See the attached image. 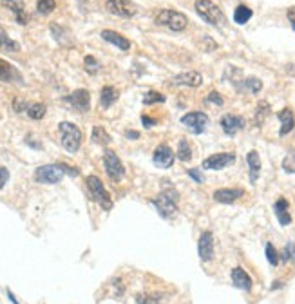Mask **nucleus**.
Listing matches in <instances>:
<instances>
[{
	"label": "nucleus",
	"mask_w": 295,
	"mask_h": 304,
	"mask_svg": "<svg viewBox=\"0 0 295 304\" xmlns=\"http://www.w3.org/2000/svg\"><path fill=\"white\" fill-rule=\"evenodd\" d=\"M2 5H5L7 9H11L15 13L18 24L26 26L27 22H29V16H27L26 7H24V2H22V0H2Z\"/></svg>",
	"instance_id": "16"
},
{
	"label": "nucleus",
	"mask_w": 295,
	"mask_h": 304,
	"mask_svg": "<svg viewBox=\"0 0 295 304\" xmlns=\"http://www.w3.org/2000/svg\"><path fill=\"white\" fill-rule=\"evenodd\" d=\"M56 7V0H38L37 2V9L40 15H49L51 11H54Z\"/></svg>",
	"instance_id": "30"
},
{
	"label": "nucleus",
	"mask_w": 295,
	"mask_h": 304,
	"mask_svg": "<svg viewBox=\"0 0 295 304\" xmlns=\"http://www.w3.org/2000/svg\"><path fill=\"white\" fill-rule=\"evenodd\" d=\"M91 136H93V142L100 143V145H107V143L111 142V136L107 134V131L103 129V127H95Z\"/></svg>",
	"instance_id": "28"
},
{
	"label": "nucleus",
	"mask_w": 295,
	"mask_h": 304,
	"mask_svg": "<svg viewBox=\"0 0 295 304\" xmlns=\"http://www.w3.org/2000/svg\"><path fill=\"white\" fill-rule=\"evenodd\" d=\"M203 84V76L196 71H187V73L176 74L172 78V85H185V87H199Z\"/></svg>",
	"instance_id": "15"
},
{
	"label": "nucleus",
	"mask_w": 295,
	"mask_h": 304,
	"mask_svg": "<svg viewBox=\"0 0 295 304\" xmlns=\"http://www.w3.org/2000/svg\"><path fill=\"white\" fill-rule=\"evenodd\" d=\"M63 100L67 101L69 105H73L76 110H89V105H91V95L89 91L85 89H78L74 91L73 95L65 96Z\"/></svg>",
	"instance_id": "13"
},
{
	"label": "nucleus",
	"mask_w": 295,
	"mask_h": 304,
	"mask_svg": "<svg viewBox=\"0 0 295 304\" xmlns=\"http://www.w3.org/2000/svg\"><path fill=\"white\" fill-rule=\"evenodd\" d=\"M63 178V170L60 168V165H44V167H38L37 172H35V179L38 183L44 185H54L60 183Z\"/></svg>",
	"instance_id": "7"
},
{
	"label": "nucleus",
	"mask_w": 295,
	"mask_h": 304,
	"mask_svg": "<svg viewBox=\"0 0 295 304\" xmlns=\"http://www.w3.org/2000/svg\"><path fill=\"white\" fill-rule=\"evenodd\" d=\"M266 259H268V262L272 266H277V264H279V253H277V250L274 248L272 243L266 245Z\"/></svg>",
	"instance_id": "33"
},
{
	"label": "nucleus",
	"mask_w": 295,
	"mask_h": 304,
	"mask_svg": "<svg viewBox=\"0 0 295 304\" xmlns=\"http://www.w3.org/2000/svg\"><path fill=\"white\" fill-rule=\"evenodd\" d=\"M286 16H288V20L290 22H295V7H290L288 13H286Z\"/></svg>",
	"instance_id": "45"
},
{
	"label": "nucleus",
	"mask_w": 295,
	"mask_h": 304,
	"mask_svg": "<svg viewBox=\"0 0 295 304\" xmlns=\"http://www.w3.org/2000/svg\"><path fill=\"white\" fill-rule=\"evenodd\" d=\"M283 170L288 174H295V152L286 154L285 159H283Z\"/></svg>",
	"instance_id": "32"
},
{
	"label": "nucleus",
	"mask_w": 295,
	"mask_h": 304,
	"mask_svg": "<svg viewBox=\"0 0 295 304\" xmlns=\"http://www.w3.org/2000/svg\"><path fill=\"white\" fill-rule=\"evenodd\" d=\"M7 297H9V301H11V303H13V304H18V301L15 299V295L11 294V292H7Z\"/></svg>",
	"instance_id": "46"
},
{
	"label": "nucleus",
	"mask_w": 295,
	"mask_h": 304,
	"mask_svg": "<svg viewBox=\"0 0 295 304\" xmlns=\"http://www.w3.org/2000/svg\"><path fill=\"white\" fill-rule=\"evenodd\" d=\"M152 161H154V165L159 168L172 167V163H174V152H172V149H170L167 143H161V145H158L156 151H154Z\"/></svg>",
	"instance_id": "11"
},
{
	"label": "nucleus",
	"mask_w": 295,
	"mask_h": 304,
	"mask_svg": "<svg viewBox=\"0 0 295 304\" xmlns=\"http://www.w3.org/2000/svg\"><path fill=\"white\" fill-rule=\"evenodd\" d=\"M206 101H208V103H216V105H219V107L223 105V98H221V95H219L217 91H212V93H208V96H206Z\"/></svg>",
	"instance_id": "36"
},
{
	"label": "nucleus",
	"mask_w": 295,
	"mask_h": 304,
	"mask_svg": "<svg viewBox=\"0 0 295 304\" xmlns=\"http://www.w3.org/2000/svg\"><path fill=\"white\" fill-rule=\"evenodd\" d=\"M0 49L2 51H7V52H16L20 51V44L15 42V40H11L9 37H7V33L0 27Z\"/></svg>",
	"instance_id": "25"
},
{
	"label": "nucleus",
	"mask_w": 295,
	"mask_h": 304,
	"mask_svg": "<svg viewBox=\"0 0 295 304\" xmlns=\"http://www.w3.org/2000/svg\"><path fill=\"white\" fill-rule=\"evenodd\" d=\"M20 74L16 71L9 62H5L0 58V82H13V80H18Z\"/></svg>",
	"instance_id": "23"
},
{
	"label": "nucleus",
	"mask_w": 295,
	"mask_h": 304,
	"mask_svg": "<svg viewBox=\"0 0 295 304\" xmlns=\"http://www.w3.org/2000/svg\"><path fill=\"white\" fill-rule=\"evenodd\" d=\"M156 22H158L159 26H165L169 27V29H172V31H183L185 27H187V24H189V18L183 13H179V11L163 9L158 13Z\"/></svg>",
	"instance_id": "5"
},
{
	"label": "nucleus",
	"mask_w": 295,
	"mask_h": 304,
	"mask_svg": "<svg viewBox=\"0 0 295 304\" xmlns=\"http://www.w3.org/2000/svg\"><path fill=\"white\" fill-rule=\"evenodd\" d=\"M181 123H183L185 127H189L194 134H201V132L206 129V125H208V116H206L205 112L196 110V112L185 114L183 118H181Z\"/></svg>",
	"instance_id": "8"
},
{
	"label": "nucleus",
	"mask_w": 295,
	"mask_h": 304,
	"mask_svg": "<svg viewBox=\"0 0 295 304\" xmlns=\"http://www.w3.org/2000/svg\"><path fill=\"white\" fill-rule=\"evenodd\" d=\"M274 210H275V215H277V219L283 226H288L292 223V215H290V210H288V201L285 198H279V200L275 201L274 204Z\"/></svg>",
	"instance_id": "20"
},
{
	"label": "nucleus",
	"mask_w": 295,
	"mask_h": 304,
	"mask_svg": "<svg viewBox=\"0 0 295 304\" xmlns=\"http://www.w3.org/2000/svg\"><path fill=\"white\" fill-rule=\"evenodd\" d=\"M268 112V103L266 101H261V103L257 105V123L261 125V121L264 120V114Z\"/></svg>",
	"instance_id": "37"
},
{
	"label": "nucleus",
	"mask_w": 295,
	"mask_h": 304,
	"mask_svg": "<svg viewBox=\"0 0 295 304\" xmlns=\"http://www.w3.org/2000/svg\"><path fill=\"white\" fill-rule=\"evenodd\" d=\"M125 136L129 138V140H138V138H140V132H136V131H125Z\"/></svg>",
	"instance_id": "44"
},
{
	"label": "nucleus",
	"mask_w": 295,
	"mask_h": 304,
	"mask_svg": "<svg viewBox=\"0 0 295 304\" xmlns=\"http://www.w3.org/2000/svg\"><path fill=\"white\" fill-rule=\"evenodd\" d=\"M219 125H221L223 132H225L227 136H234V134H237V132L245 127V120H243L241 116L225 114L221 118V121H219Z\"/></svg>",
	"instance_id": "14"
},
{
	"label": "nucleus",
	"mask_w": 295,
	"mask_h": 304,
	"mask_svg": "<svg viewBox=\"0 0 295 304\" xmlns=\"http://www.w3.org/2000/svg\"><path fill=\"white\" fill-rule=\"evenodd\" d=\"M27 114L31 120H42L46 114V105L44 103H33L27 107Z\"/></svg>",
	"instance_id": "29"
},
{
	"label": "nucleus",
	"mask_w": 295,
	"mask_h": 304,
	"mask_svg": "<svg viewBox=\"0 0 295 304\" xmlns=\"http://www.w3.org/2000/svg\"><path fill=\"white\" fill-rule=\"evenodd\" d=\"M196 13L210 26H223L227 18H225V13L221 11V7H217L212 0H196Z\"/></svg>",
	"instance_id": "1"
},
{
	"label": "nucleus",
	"mask_w": 295,
	"mask_h": 304,
	"mask_svg": "<svg viewBox=\"0 0 295 304\" xmlns=\"http://www.w3.org/2000/svg\"><path fill=\"white\" fill-rule=\"evenodd\" d=\"M178 157L183 163L190 161L192 159V149H190V143L187 140H181L178 145Z\"/></svg>",
	"instance_id": "27"
},
{
	"label": "nucleus",
	"mask_w": 295,
	"mask_h": 304,
	"mask_svg": "<svg viewBox=\"0 0 295 304\" xmlns=\"http://www.w3.org/2000/svg\"><path fill=\"white\" fill-rule=\"evenodd\" d=\"M232 283L236 288L245 290V292H250V290H252V277H250L241 266H237L232 270Z\"/></svg>",
	"instance_id": "18"
},
{
	"label": "nucleus",
	"mask_w": 295,
	"mask_h": 304,
	"mask_svg": "<svg viewBox=\"0 0 295 304\" xmlns=\"http://www.w3.org/2000/svg\"><path fill=\"white\" fill-rule=\"evenodd\" d=\"M118 100V91L111 85H105L103 89H101V95H100V101H101V107H111L114 101Z\"/></svg>",
	"instance_id": "24"
},
{
	"label": "nucleus",
	"mask_w": 295,
	"mask_h": 304,
	"mask_svg": "<svg viewBox=\"0 0 295 304\" xmlns=\"http://www.w3.org/2000/svg\"><path fill=\"white\" fill-rule=\"evenodd\" d=\"M103 165H105V172L107 176L111 178V181L114 183H120L123 176H125V167H123V163L120 161V157L116 156V152L111 151V149H107L103 152Z\"/></svg>",
	"instance_id": "6"
},
{
	"label": "nucleus",
	"mask_w": 295,
	"mask_h": 304,
	"mask_svg": "<svg viewBox=\"0 0 295 304\" xmlns=\"http://www.w3.org/2000/svg\"><path fill=\"white\" fill-rule=\"evenodd\" d=\"M165 95L158 93V91H148L147 95L143 96V103L145 105H152V103H163Z\"/></svg>",
	"instance_id": "31"
},
{
	"label": "nucleus",
	"mask_w": 295,
	"mask_h": 304,
	"mask_svg": "<svg viewBox=\"0 0 295 304\" xmlns=\"http://www.w3.org/2000/svg\"><path fill=\"white\" fill-rule=\"evenodd\" d=\"M189 176H190L192 179H194L196 183H203V181H205L203 174H201L199 170H197V168H190V170H189Z\"/></svg>",
	"instance_id": "39"
},
{
	"label": "nucleus",
	"mask_w": 295,
	"mask_h": 304,
	"mask_svg": "<svg viewBox=\"0 0 295 304\" xmlns=\"http://www.w3.org/2000/svg\"><path fill=\"white\" fill-rule=\"evenodd\" d=\"M246 163L248 168H250V183H255L259 178V172H261V157L255 151H250L246 156Z\"/></svg>",
	"instance_id": "22"
},
{
	"label": "nucleus",
	"mask_w": 295,
	"mask_h": 304,
	"mask_svg": "<svg viewBox=\"0 0 295 304\" xmlns=\"http://www.w3.org/2000/svg\"><path fill=\"white\" fill-rule=\"evenodd\" d=\"M197 253H199V259L203 262L212 261V257H214V236H212V232L206 230L199 236Z\"/></svg>",
	"instance_id": "12"
},
{
	"label": "nucleus",
	"mask_w": 295,
	"mask_h": 304,
	"mask_svg": "<svg viewBox=\"0 0 295 304\" xmlns=\"http://www.w3.org/2000/svg\"><path fill=\"white\" fill-rule=\"evenodd\" d=\"M283 284H281V281H275L274 284H272V290H277V288H281Z\"/></svg>",
	"instance_id": "47"
},
{
	"label": "nucleus",
	"mask_w": 295,
	"mask_h": 304,
	"mask_svg": "<svg viewBox=\"0 0 295 304\" xmlns=\"http://www.w3.org/2000/svg\"><path fill=\"white\" fill-rule=\"evenodd\" d=\"M150 203L158 208L161 217L169 219V217H172V215L176 214V210H178V192H176L174 189L163 190L159 196H156L154 200H150Z\"/></svg>",
	"instance_id": "3"
},
{
	"label": "nucleus",
	"mask_w": 295,
	"mask_h": 304,
	"mask_svg": "<svg viewBox=\"0 0 295 304\" xmlns=\"http://www.w3.org/2000/svg\"><path fill=\"white\" fill-rule=\"evenodd\" d=\"M245 87H246L248 91H252V93H259L261 87H263V82L259 78H246L245 80Z\"/></svg>",
	"instance_id": "35"
},
{
	"label": "nucleus",
	"mask_w": 295,
	"mask_h": 304,
	"mask_svg": "<svg viewBox=\"0 0 295 304\" xmlns=\"http://www.w3.org/2000/svg\"><path fill=\"white\" fill-rule=\"evenodd\" d=\"M7 179H9V172H7V168L0 167V189H4V185L7 183Z\"/></svg>",
	"instance_id": "41"
},
{
	"label": "nucleus",
	"mask_w": 295,
	"mask_h": 304,
	"mask_svg": "<svg viewBox=\"0 0 295 304\" xmlns=\"http://www.w3.org/2000/svg\"><path fill=\"white\" fill-rule=\"evenodd\" d=\"M142 121H143V127H145V129H150V127L156 125V121H154L152 118H148L147 114H143V116H142Z\"/></svg>",
	"instance_id": "43"
},
{
	"label": "nucleus",
	"mask_w": 295,
	"mask_h": 304,
	"mask_svg": "<svg viewBox=\"0 0 295 304\" xmlns=\"http://www.w3.org/2000/svg\"><path fill=\"white\" fill-rule=\"evenodd\" d=\"M290 24H292V27H294V31H295V22H290Z\"/></svg>",
	"instance_id": "48"
},
{
	"label": "nucleus",
	"mask_w": 295,
	"mask_h": 304,
	"mask_svg": "<svg viewBox=\"0 0 295 304\" xmlns=\"http://www.w3.org/2000/svg\"><path fill=\"white\" fill-rule=\"evenodd\" d=\"M277 118L281 120V129H279V136H286L288 132L294 129L295 125V118L294 112L290 109H283L277 112Z\"/></svg>",
	"instance_id": "21"
},
{
	"label": "nucleus",
	"mask_w": 295,
	"mask_h": 304,
	"mask_svg": "<svg viewBox=\"0 0 295 304\" xmlns=\"http://www.w3.org/2000/svg\"><path fill=\"white\" fill-rule=\"evenodd\" d=\"M234 161H236V154H232V152H219V154H212V156L206 157L201 167L206 168V170H221V168L228 167Z\"/></svg>",
	"instance_id": "9"
},
{
	"label": "nucleus",
	"mask_w": 295,
	"mask_h": 304,
	"mask_svg": "<svg viewBox=\"0 0 295 304\" xmlns=\"http://www.w3.org/2000/svg\"><path fill=\"white\" fill-rule=\"evenodd\" d=\"M85 183H87V189H89L91 196H93V200L100 204L101 208H103V210H111L112 208L111 196H109V192L105 190V187H103V183H101L100 178H96V176H89Z\"/></svg>",
	"instance_id": "4"
},
{
	"label": "nucleus",
	"mask_w": 295,
	"mask_h": 304,
	"mask_svg": "<svg viewBox=\"0 0 295 304\" xmlns=\"http://www.w3.org/2000/svg\"><path fill=\"white\" fill-rule=\"evenodd\" d=\"M85 71L89 74H95V73H98V69H100V65H98V62H96V58L95 56H91V54H87L85 56Z\"/></svg>",
	"instance_id": "34"
},
{
	"label": "nucleus",
	"mask_w": 295,
	"mask_h": 304,
	"mask_svg": "<svg viewBox=\"0 0 295 304\" xmlns=\"http://www.w3.org/2000/svg\"><path fill=\"white\" fill-rule=\"evenodd\" d=\"M58 129L60 134H62V147L71 154H76L80 151V145H82V131L69 121H62Z\"/></svg>",
	"instance_id": "2"
},
{
	"label": "nucleus",
	"mask_w": 295,
	"mask_h": 304,
	"mask_svg": "<svg viewBox=\"0 0 295 304\" xmlns=\"http://www.w3.org/2000/svg\"><path fill=\"white\" fill-rule=\"evenodd\" d=\"M60 168L63 170V174L67 172L69 176H78V170L76 168H73L71 165H65V163H60Z\"/></svg>",
	"instance_id": "42"
},
{
	"label": "nucleus",
	"mask_w": 295,
	"mask_h": 304,
	"mask_svg": "<svg viewBox=\"0 0 295 304\" xmlns=\"http://www.w3.org/2000/svg\"><path fill=\"white\" fill-rule=\"evenodd\" d=\"M252 9L250 7H246V5H237L236 11H234V22L236 24H239V26H243V24H246L250 18H252Z\"/></svg>",
	"instance_id": "26"
},
{
	"label": "nucleus",
	"mask_w": 295,
	"mask_h": 304,
	"mask_svg": "<svg viewBox=\"0 0 295 304\" xmlns=\"http://www.w3.org/2000/svg\"><path fill=\"white\" fill-rule=\"evenodd\" d=\"M245 194L241 189H219L214 192V200L217 203H225V204H230L234 201H237L241 196Z\"/></svg>",
	"instance_id": "19"
},
{
	"label": "nucleus",
	"mask_w": 295,
	"mask_h": 304,
	"mask_svg": "<svg viewBox=\"0 0 295 304\" xmlns=\"http://www.w3.org/2000/svg\"><path fill=\"white\" fill-rule=\"evenodd\" d=\"M13 109L16 110V112H22V110H27V103L24 100H20V98H15L13 100Z\"/></svg>",
	"instance_id": "40"
},
{
	"label": "nucleus",
	"mask_w": 295,
	"mask_h": 304,
	"mask_svg": "<svg viewBox=\"0 0 295 304\" xmlns=\"http://www.w3.org/2000/svg\"><path fill=\"white\" fill-rule=\"evenodd\" d=\"M101 38H103L105 42L116 46V48L121 49V51H129V49H131V42H129L123 35H120V33H116V31L105 29V31H101Z\"/></svg>",
	"instance_id": "17"
},
{
	"label": "nucleus",
	"mask_w": 295,
	"mask_h": 304,
	"mask_svg": "<svg viewBox=\"0 0 295 304\" xmlns=\"http://www.w3.org/2000/svg\"><path fill=\"white\" fill-rule=\"evenodd\" d=\"M105 5L112 15L123 16V18H131L136 15V5L131 0H107Z\"/></svg>",
	"instance_id": "10"
},
{
	"label": "nucleus",
	"mask_w": 295,
	"mask_h": 304,
	"mask_svg": "<svg viewBox=\"0 0 295 304\" xmlns=\"http://www.w3.org/2000/svg\"><path fill=\"white\" fill-rule=\"evenodd\" d=\"M138 303L140 304H158L159 297H154V295H150V297H147V295H138Z\"/></svg>",
	"instance_id": "38"
}]
</instances>
